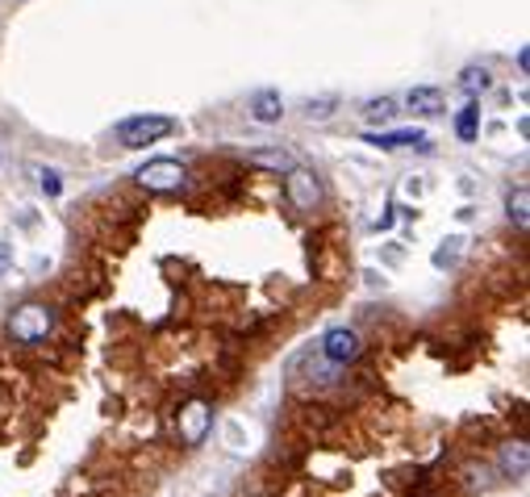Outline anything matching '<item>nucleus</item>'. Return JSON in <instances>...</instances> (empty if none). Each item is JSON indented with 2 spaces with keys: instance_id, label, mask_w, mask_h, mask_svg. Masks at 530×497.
<instances>
[{
  "instance_id": "18",
  "label": "nucleus",
  "mask_w": 530,
  "mask_h": 497,
  "mask_svg": "<svg viewBox=\"0 0 530 497\" xmlns=\"http://www.w3.org/2000/svg\"><path fill=\"white\" fill-rule=\"evenodd\" d=\"M38 185H42V193H47V197H58V193H63V180H58V172H38Z\"/></svg>"
},
{
  "instance_id": "13",
  "label": "nucleus",
  "mask_w": 530,
  "mask_h": 497,
  "mask_svg": "<svg viewBox=\"0 0 530 497\" xmlns=\"http://www.w3.org/2000/svg\"><path fill=\"white\" fill-rule=\"evenodd\" d=\"M489 84H493V80H489V71H484V68H468V71L460 76V88L472 96V101H476L481 93H489Z\"/></svg>"
},
{
  "instance_id": "8",
  "label": "nucleus",
  "mask_w": 530,
  "mask_h": 497,
  "mask_svg": "<svg viewBox=\"0 0 530 497\" xmlns=\"http://www.w3.org/2000/svg\"><path fill=\"white\" fill-rule=\"evenodd\" d=\"M247 163H251V167H264V172L284 176L297 159H292L289 147H259V150H247Z\"/></svg>"
},
{
  "instance_id": "7",
  "label": "nucleus",
  "mask_w": 530,
  "mask_h": 497,
  "mask_svg": "<svg viewBox=\"0 0 530 497\" xmlns=\"http://www.w3.org/2000/svg\"><path fill=\"white\" fill-rule=\"evenodd\" d=\"M364 142L376 150H401V147H418V150H430V139L422 130H389V134H364Z\"/></svg>"
},
{
  "instance_id": "1",
  "label": "nucleus",
  "mask_w": 530,
  "mask_h": 497,
  "mask_svg": "<svg viewBox=\"0 0 530 497\" xmlns=\"http://www.w3.org/2000/svg\"><path fill=\"white\" fill-rule=\"evenodd\" d=\"M175 134V117H163V113H139V117H126L121 126L113 130V139L121 142L126 150H139V147H150V142L167 139Z\"/></svg>"
},
{
  "instance_id": "2",
  "label": "nucleus",
  "mask_w": 530,
  "mask_h": 497,
  "mask_svg": "<svg viewBox=\"0 0 530 497\" xmlns=\"http://www.w3.org/2000/svg\"><path fill=\"white\" fill-rule=\"evenodd\" d=\"M50 326H55V310L42 305V301H25L22 310H13L9 335L17 339V343H25V348H34V343H42V339L50 335Z\"/></svg>"
},
{
  "instance_id": "19",
  "label": "nucleus",
  "mask_w": 530,
  "mask_h": 497,
  "mask_svg": "<svg viewBox=\"0 0 530 497\" xmlns=\"http://www.w3.org/2000/svg\"><path fill=\"white\" fill-rule=\"evenodd\" d=\"M9 264H13V251L4 243H0V276H4V272H9Z\"/></svg>"
},
{
  "instance_id": "15",
  "label": "nucleus",
  "mask_w": 530,
  "mask_h": 497,
  "mask_svg": "<svg viewBox=\"0 0 530 497\" xmlns=\"http://www.w3.org/2000/svg\"><path fill=\"white\" fill-rule=\"evenodd\" d=\"M501 464H506V473H514V476L526 473V443H518V447H506Z\"/></svg>"
},
{
  "instance_id": "11",
  "label": "nucleus",
  "mask_w": 530,
  "mask_h": 497,
  "mask_svg": "<svg viewBox=\"0 0 530 497\" xmlns=\"http://www.w3.org/2000/svg\"><path fill=\"white\" fill-rule=\"evenodd\" d=\"M476 130H481V104L468 101L455 117V134H460V142H476Z\"/></svg>"
},
{
  "instance_id": "10",
  "label": "nucleus",
  "mask_w": 530,
  "mask_h": 497,
  "mask_svg": "<svg viewBox=\"0 0 530 497\" xmlns=\"http://www.w3.org/2000/svg\"><path fill=\"white\" fill-rule=\"evenodd\" d=\"M405 104H409L418 117H438V113H443V93H438V88H430V84H422V88H409Z\"/></svg>"
},
{
  "instance_id": "16",
  "label": "nucleus",
  "mask_w": 530,
  "mask_h": 497,
  "mask_svg": "<svg viewBox=\"0 0 530 497\" xmlns=\"http://www.w3.org/2000/svg\"><path fill=\"white\" fill-rule=\"evenodd\" d=\"M335 96H318V101H310L305 104V117H310V122H326V117L335 113Z\"/></svg>"
},
{
  "instance_id": "14",
  "label": "nucleus",
  "mask_w": 530,
  "mask_h": 497,
  "mask_svg": "<svg viewBox=\"0 0 530 497\" xmlns=\"http://www.w3.org/2000/svg\"><path fill=\"white\" fill-rule=\"evenodd\" d=\"M392 113H397V101H392V96H381V101L364 104V117H368V122H392Z\"/></svg>"
},
{
  "instance_id": "9",
  "label": "nucleus",
  "mask_w": 530,
  "mask_h": 497,
  "mask_svg": "<svg viewBox=\"0 0 530 497\" xmlns=\"http://www.w3.org/2000/svg\"><path fill=\"white\" fill-rule=\"evenodd\" d=\"M251 117L259 122V126H276L280 117H284V101H280V93H255V101H251Z\"/></svg>"
},
{
  "instance_id": "4",
  "label": "nucleus",
  "mask_w": 530,
  "mask_h": 497,
  "mask_svg": "<svg viewBox=\"0 0 530 497\" xmlns=\"http://www.w3.org/2000/svg\"><path fill=\"white\" fill-rule=\"evenodd\" d=\"M184 163L175 159H150L142 163L139 172H134V180H139L147 193H175V188H184Z\"/></svg>"
},
{
  "instance_id": "12",
  "label": "nucleus",
  "mask_w": 530,
  "mask_h": 497,
  "mask_svg": "<svg viewBox=\"0 0 530 497\" xmlns=\"http://www.w3.org/2000/svg\"><path fill=\"white\" fill-rule=\"evenodd\" d=\"M506 209H509V221H514V226H518V230H526L530 226V193L526 188H514V193H509V201H506Z\"/></svg>"
},
{
  "instance_id": "3",
  "label": "nucleus",
  "mask_w": 530,
  "mask_h": 497,
  "mask_svg": "<svg viewBox=\"0 0 530 497\" xmlns=\"http://www.w3.org/2000/svg\"><path fill=\"white\" fill-rule=\"evenodd\" d=\"M284 197H289V205L301 209V213L318 209V201H322V180H318V172L292 163L289 172H284Z\"/></svg>"
},
{
  "instance_id": "17",
  "label": "nucleus",
  "mask_w": 530,
  "mask_h": 497,
  "mask_svg": "<svg viewBox=\"0 0 530 497\" xmlns=\"http://www.w3.org/2000/svg\"><path fill=\"white\" fill-rule=\"evenodd\" d=\"M460 243H463V239H447V243L438 247V251H435V267H451V264H455V259H460Z\"/></svg>"
},
{
  "instance_id": "6",
  "label": "nucleus",
  "mask_w": 530,
  "mask_h": 497,
  "mask_svg": "<svg viewBox=\"0 0 530 497\" xmlns=\"http://www.w3.org/2000/svg\"><path fill=\"white\" fill-rule=\"evenodd\" d=\"M359 351H364V343H359L355 330H346V326H335V330H326L322 356L330 359V364H351Z\"/></svg>"
},
{
  "instance_id": "5",
  "label": "nucleus",
  "mask_w": 530,
  "mask_h": 497,
  "mask_svg": "<svg viewBox=\"0 0 530 497\" xmlns=\"http://www.w3.org/2000/svg\"><path fill=\"white\" fill-rule=\"evenodd\" d=\"M209 430H213V405L188 402L184 410H180V439H184L188 447H196V443H205Z\"/></svg>"
}]
</instances>
